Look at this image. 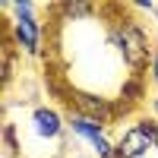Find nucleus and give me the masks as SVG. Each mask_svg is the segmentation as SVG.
<instances>
[{
  "instance_id": "f257e3e1",
  "label": "nucleus",
  "mask_w": 158,
  "mask_h": 158,
  "mask_svg": "<svg viewBox=\"0 0 158 158\" xmlns=\"http://www.w3.org/2000/svg\"><path fill=\"white\" fill-rule=\"evenodd\" d=\"M111 44L117 48V54L123 57V63L130 67L133 76H142L152 67V60H155L149 35H146V29H142L136 19H120L117 22V29L111 32Z\"/></svg>"
},
{
  "instance_id": "f03ea898",
  "label": "nucleus",
  "mask_w": 158,
  "mask_h": 158,
  "mask_svg": "<svg viewBox=\"0 0 158 158\" xmlns=\"http://www.w3.org/2000/svg\"><path fill=\"white\" fill-rule=\"evenodd\" d=\"M155 127L158 120H136L133 127H127L114 142V158H142L155 142Z\"/></svg>"
},
{
  "instance_id": "7ed1b4c3",
  "label": "nucleus",
  "mask_w": 158,
  "mask_h": 158,
  "mask_svg": "<svg viewBox=\"0 0 158 158\" xmlns=\"http://www.w3.org/2000/svg\"><path fill=\"white\" fill-rule=\"evenodd\" d=\"M70 104H76V114L79 117H89L101 127H111L117 120L120 108L111 101V98H101V95H89V92H70Z\"/></svg>"
},
{
  "instance_id": "20e7f679",
  "label": "nucleus",
  "mask_w": 158,
  "mask_h": 158,
  "mask_svg": "<svg viewBox=\"0 0 158 158\" xmlns=\"http://www.w3.org/2000/svg\"><path fill=\"white\" fill-rule=\"evenodd\" d=\"M10 38L19 48V54H29V57L41 54V25L35 16H16L10 22Z\"/></svg>"
},
{
  "instance_id": "39448f33",
  "label": "nucleus",
  "mask_w": 158,
  "mask_h": 158,
  "mask_svg": "<svg viewBox=\"0 0 158 158\" xmlns=\"http://www.w3.org/2000/svg\"><path fill=\"white\" fill-rule=\"evenodd\" d=\"M70 127H73V133H76L79 139H85L89 146H92V152H95L98 158H114V142L104 136V127H101V123L73 114V117H70Z\"/></svg>"
},
{
  "instance_id": "423d86ee",
  "label": "nucleus",
  "mask_w": 158,
  "mask_h": 158,
  "mask_svg": "<svg viewBox=\"0 0 158 158\" xmlns=\"http://www.w3.org/2000/svg\"><path fill=\"white\" fill-rule=\"evenodd\" d=\"M32 127L41 139H57L63 133V117L54 108H35L32 111Z\"/></svg>"
},
{
  "instance_id": "0eeeda50",
  "label": "nucleus",
  "mask_w": 158,
  "mask_h": 158,
  "mask_svg": "<svg viewBox=\"0 0 158 158\" xmlns=\"http://www.w3.org/2000/svg\"><path fill=\"white\" fill-rule=\"evenodd\" d=\"M142 98H146V76H130L127 82L120 85V101H117V108L130 111V104H136Z\"/></svg>"
},
{
  "instance_id": "6e6552de",
  "label": "nucleus",
  "mask_w": 158,
  "mask_h": 158,
  "mask_svg": "<svg viewBox=\"0 0 158 158\" xmlns=\"http://www.w3.org/2000/svg\"><path fill=\"white\" fill-rule=\"evenodd\" d=\"M63 16H70V19H79V16H92V13H95V6L92 3H60L57 6Z\"/></svg>"
},
{
  "instance_id": "1a4fd4ad",
  "label": "nucleus",
  "mask_w": 158,
  "mask_h": 158,
  "mask_svg": "<svg viewBox=\"0 0 158 158\" xmlns=\"http://www.w3.org/2000/svg\"><path fill=\"white\" fill-rule=\"evenodd\" d=\"M149 79L158 85V51H155V60H152V67H149Z\"/></svg>"
},
{
  "instance_id": "9d476101",
  "label": "nucleus",
  "mask_w": 158,
  "mask_h": 158,
  "mask_svg": "<svg viewBox=\"0 0 158 158\" xmlns=\"http://www.w3.org/2000/svg\"><path fill=\"white\" fill-rule=\"evenodd\" d=\"M139 10H149V13H155V16H158V3H136Z\"/></svg>"
},
{
  "instance_id": "9b49d317",
  "label": "nucleus",
  "mask_w": 158,
  "mask_h": 158,
  "mask_svg": "<svg viewBox=\"0 0 158 158\" xmlns=\"http://www.w3.org/2000/svg\"><path fill=\"white\" fill-rule=\"evenodd\" d=\"M152 111H155V117H158V95L152 98Z\"/></svg>"
},
{
  "instance_id": "f8f14e48",
  "label": "nucleus",
  "mask_w": 158,
  "mask_h": 158,
  "mask_svg": "<svg viewBox=\"0 0 158 158\" xmlns=\"http://www.w3.org/2000/svg\"><path fill=\"white\" fill-rule=\"evenodd\" d=\"M152 149L158 152V127H155V142H152Z\"/></svg>"
}]
</instances>
